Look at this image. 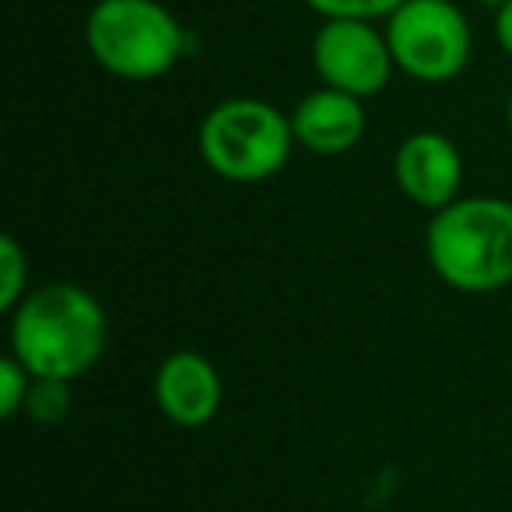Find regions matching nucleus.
Instances as JSON below:
<instances>
[{
  "label": "nucleus",
  "mask_w": 512,
  "mask_h": 512,
  "mask_svg": "<svg viewBox=\"0 0 512 512\" xmlns=\"http://www.w3.org/2000/svg\"><path fill=\"white\" fill-rule=\"evenodd\" d=\"M32 379L36 376L15 355L0 358V418H15L18 411H25Z\"/></svg>",
  "instance_id": "nucleus-12"
},
{
  "label": "nucleus",
  "mask_w": 512,
  "mask_h": 512,
  "mask_svg": "<svg viewBox=\"0 0 512 512\" xmlns=\"http://www.w3.org/2000/svg\"><path fill=\"white\" fill-rule=\"evenodd\" d=\"M95 64L120 81H158L186 57L190 32L162 0H99L85 18Z\"/></svg>",
  "instance_id": "nucleus-3"
},
{
  "label": "nucleus",
  "mask_w": 512,
  "mask_h": 512,
  "mask_svg": "<svg viewBox=\"0 0 512 512\" xmlns=\"http://www.w3.org/2000/svg\"><path fill=\"white\" fill-rule=\"evenodd\" d=\"M477 4H481V8H502V4H505V0H477Z\"/></svg>",
  "instance_id": "nucleus-16"
},
{
  "label": "nucleus",
  "mask_w": 512,
  "mask_h": 512,
  "mask_svg": "<svg viewBox=\"0 0 512 512\" xmlns=\"http://www.w3.org/2000/svg\"><path fill=\"white\" fill-rule=\"evenodd\" d=\"M320 18H362V22H379L390 18L404 0H306Z\"/></svg>",
  "instance_id": "nucleus-13"
},
{
  "label": "nucleus",
  "mask_w": 512,
  "mask_h": 512,
  "mask_svg": "<svg viewBox=\"0 0 512 512\" xmlns=\"http://www.w3.org/2000/svg\"><path fill=\"white\" fill-rule=\"evenodd\" d=\"M505 127H509V134H512V95H509V102H505Z\"/></svg>",
  "instance_id": "nucleus-15"
},
{
  "label": "nucleus",
  "mask_w": 512,
  "mask_h": 512,
  "mask_svg": "<svg viewBox=\"0 0 512 512\" xmlns=\"http://www.w3.org/2000/svg\"><path fill=\"white\" fill-rule=\"evenodd\" d=\"M71 411V383L67 379H32L29 400H25V414L39 425H60Z\"/></svg>",
  "instance_id": "nucleus-11"
},
{
  "label": "nucleus",
  "mask_w": 512,
  "mask_h": 512,
  "mask_svg": "<svg viewBox=\"0 0 512 512\" xmlns=\"http://www.w3.org/2000/svg\"><path fill=\"white\" fill-rule=\"evenodd\" d=\"M425 253L442 285L491 295L512 285V200L460 197L432 214Z\"/></svg>",
  "instance_id": "nucleus-2"
},
{
  "label": "nucleus",
  "mask_w": 512,
  "mask_h": 512,
  "mask_svg": "<svg viewBox=\"0 0 512 512\" xmlns=\"http://www.w3.org/2000/svg\"><path fill=\"white\" fill-rule=\"evenodd\" d=\"M204 165L228 183H264L288 165L295 148L292 116L264 99H225L204 116L197 130Z\"/></svg>",
  "instance_id": "nucleus-4"
},
{
  "label": "nucleus",
  "mask_w": 512,
  "mask_h": 512,
  "mask_svg": "<svg viewBox=\"0 0 512 512\" xmlns=\"http://www.w3.org/2000/svg\"><path fill=\"white\" fill-rule=\"evenodd\" d=\"M29 295V256L15 235L0 239V309L15 313Z\"/></svg>",
  "instance_id": "nucleus-10"
},
{
  "label": "nucleus",
  "mask_w": 512,
  "mask_h": 512,
  "mask_svg": "<svg viewBox=\"0 0 512 512\" xmlns=\"http://www.w3.org/2000/svg\"><path fill=\"white\" fill-rule=\"evenodd\" d=\"M393 179L414 207L435 214L460 200L463 155L439 130H418L400 141L393 155Z\"/></svg>",
  "instance_id": "nucleus-7"
},
{
  "label": "nucleus",
  "mask_w": 512,
  "mask_h": 512,
  "mask_svg": "<svg viewBox=\"0 0 512 512\" xmlns=\"http://www.w3.org/2000/svg\"><path fill=\"white\" fill-rule=\"evenodd\" d=\"M106 344V306L71 281L36 288L11 313V355L32 376L74 383L99 365Z\"/></svg>",
  "instance_id": "nucleus-1"
},
{
  "label": "nucleus",
  "mask_w": 512,
  "mask_h": 512,
  "mask_svg": "<svg viewBox=\"0 0 512 512\" xmlns=\"http://www.w3.org/2000/svg\"><path fill=\"white\" fill-rule=\"evenodd\" d=\"M369 116H365V99H355L337 88H316L299 106L292 109V134L295 144L309 148L313 155L334 158L348 155L365 137Z\"/></svg>",
  "instance_id": "nucleus-9"
},
{
  "label": "nucleus",
  "mask_w": 512,
  "mask_h": 512,
  "mask_svg": "<svg viewBox=\"0 0 512 512\" xmlns=\"http://www.w3.org/2000/svg\"><path fill=\"white\" fill-rule=\"evenodd\" d=\"M386 43L400 74L421 85H446L470 64L474 36L453 0H404L386 18Z\"/></svg>",
  "instance_id": "nucleus-5"
},
{
  "label": "nucleus",
  "mask_w": 512,
  "mask_h": 512,
  "mask_svg": "<svg viewBox=\"0 0 512 512\" xmlns=\"http://www.w3.org/2000/svg\"><path fill=\"white\" fill-rule=\"evenodd\" d=\"M221 376L197 351H172L155 372V404L172 425L204 428L221 411Z\"/></svg>",
  "instance_id": "nucleus-8"
},
{
  "label": "nucleus",
  "mask_w": 512,
  "mask_h": 512,
  "mask_svg": "<svg viewBox=\"0 0 512 512\" xmlns=\"http://www.w3.org/2000/svg\"><path fill=\"white\" fill-rule=\"evenodd\" d=\"M495 39H498V46L512 57V0H505L502 8L495 11Z\"/></svg>",
  "instance_id": "nucleus-14"
},
{
  "label": "nucleus",
  "mask_w": 512,
  "mask_h": 512,
  "mask_svg": "<svg viewBox=\"0 0 512 512\" xmlns=\"http://www.w3.org/2000/svg\"><path fill=\"white\" fill-rule=\"evenodd\" d=\"M313 67L323 85L355 99L379 95L397 71L386 32L362 18H323L313 36Z\"/></svg>",
  "instance_id": "nucleus-6"
}]
</instances>
